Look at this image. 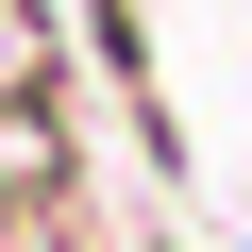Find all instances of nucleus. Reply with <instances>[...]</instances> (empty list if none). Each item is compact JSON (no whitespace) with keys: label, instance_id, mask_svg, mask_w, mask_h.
<instances>
[{"label":"nucleus","instance_id":"nucleus-1","mask_svg":"<svg viewBox=\"0 0 252 252\" xmlns=\"http://www.w3.org/2000/svg\"><path fill=\"white\" fill-rule=\"evenodd\" d=\"M34 84H67L51 67V0H0V101H34Z\"/></svg>","mask_w":252,"mask_h":252},{"label":"nucleus","instance_id":"nucleus-2","mask_svg":"<svg viewBox=\"0 0 252 252\" xmlns=\"http://www.w3.org/2000/svg\"><path fill=\"white\" fill-rule=\"evenodd\" d=\"M235 252H252V235H235Z\"/></svg>","mask_w":252,"mask_h":252}]
</instances>
